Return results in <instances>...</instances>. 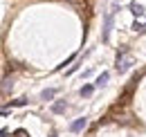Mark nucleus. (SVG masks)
Returning <instances> with one entry per match:
<instances>
[{"mask_svg":"<svg viewBox=\"0 0 146 137\" xmlns=\"http://www.w3.org/2000/svg\"><path fill=\"white\" fill-rule=\"evenodd\" d=\"M86 126H88V117H79V119H74L70 124V133H81Z\"/></svg>","mask_w":146,"mask_h":137,"instance_id":"1","label":"nucleus"},{"mask_svg":"<svg viewBox=\"0 0 146 137\" xmlns=\"http://www.w3.org/2000/svg\"><path fill=\"white\" fill-rule=\"evenodd\" d=\"M106 23H104V36H101V41L104 43H108V36H110V27H112V14H106Z\"/></svg>","mask_w":146,"mask_h":137,"instance_id":"2","label":"nucleus"},{"mask_svg":"<svg viewBox=\"0 0 146 137\" xmlns=\"http://www.w3.org/2000/svg\"><path fill=\"white\" fill-rule=\"evenodd\" d=\"M130 11H133V16H135V18L144 16V7H142L139 2H130Z\"/></svg>","mask_w":146,"mask_h":137,"instance_id":"3","label":"nucleus"},{"mask_svg":"<svg viewBox=\"0 0 146 137\" xmlns=\"http://www.w3.org/2000/svg\"><path fill=\"white\" fill-rule=\"evenodd\" d=\"M108 81H110V72H101V74L97 76V81H94V86H97V88H101V86H106Z\"/></svg>","mask_w":146,"mask_h":137,"instance_id":"4","label":"nucleus"},{"mask_svg":"<svg viewBox=\"0 0 146 137\" xmlns=\"http://www.w3.org/2000/svg\"><path fill=\"white\" fill-rule=\"evenodd\" d=\"M68 110V103L65 101H56V103H52V112H56V115H63Z\"/></svg>","mask_w":146,"mask_h":137,"instance_id":"5","label":"nucleus"},{"mask_svg":"<svg viewBox=\"0 0 146 137\" xmlns=\"http://www.w3.org/2000/svg\"><path fill=\"white\" fill-rule=\"evenodd\" d=\"M56 92H58L56 88H47V90H43V99H45V101H52V99L56 97Z\"/></svg>","mask_w":146,"mask_h":137,"instance_id":"6","label":"nucleus"},{"mask_svg":"<svg viewBox=\"0 0 146 137\" xmlns=\"http://www.w3.org/2000/svg\"><path fill=\"white\" fill-rule=\"evenodd\" d=\"M94 88H97L94 83H92V86H83L81 90H79V94H81V97H90L92 92H94Z\"/></svg>","mask_w":146,"mask_h":137,"instance_id":"7","label":"nucleus"},{"mask_svg":"<svg viewBox=\"0 0 146 137\" xmlns=\"http://www.w3.org/2000/svg\"><path fill=\"white\" fill-rule=\"evenodd\" d=\"M25 103H27V99L23 97V99H16V101L11 103V106H16V108H20V106H25Z\"/></svg>","mask_w":146,"mask_h":137,"instance_id":"8","label":"nucleus"},{"mask_svg":"<svg viewBox=\"0 0 146 137\" xmlns=\"http://www.w3.org/2000/svg\"><path fill=\"white\" fill-rule=\"evenodd\" d=\"M50 137H56V135H54V133H52V135H50Z\"/></svg>","mask_w":146,"mask_h":137,"instance_id":"9","label":"nucleus"}]
</instances>
